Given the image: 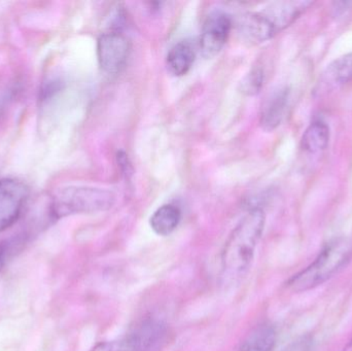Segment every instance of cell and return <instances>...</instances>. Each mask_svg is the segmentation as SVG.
<instances>
[{"label":"cell","mask_w":352,"mask_h":351,"mask_svg":"<svg viewBox=\"0 0 352 351\" xmlns=\"http://www.w3.org/2000/svg\"><path fill=\"white\" fill-rule=\"evenodd\" d=\"M180 218L182 212L179 208L173 204H165L154 212L150 224L156 234L168 236L177 228Z\"/></svg>","instance_id":"cell-11"},{"label":"cell","mask_w":352,"mask_h":351,"mask_svg":"<svg viewBox=\"0 0 352 351\" xmlns=\"http://www.w3.org/2000/svg\"><path fill=\"white\" fill-rule=\"evenodd\" d=\"M231 26V20L223 12H214L207 16L200 36V51L203 57L211 59L223 49Z\"/></svg>","instance_id":"cell-8"},{"label":"cell","mask_w":352,"mask_h":351,"mask_svg":"<svg viewBox=\"0 0 352 351\" xmlns=\"http://www.w3.org/2000/svg\"><path fill=\"white\" fill-rule=\"evenodd\" d=\"M164 335L165 326L161 321L146 319L122 339L100 342L90 351H153Z\"/></svg>","instance_id":"cell-5"},{"label":"cell","mask_w":352,"mask_h":351,"mask_svg":"<svg viewBox=\"0 0 352 351\" xmlns=\"http://www.w3.org/2000/svg\"><path fill=\"white\" fill-rule=\"evenodd\" d=\"M344 351H352V340L351 343H349V346H347V348H345Z\"/></svg>","instance_id":"cell-20"},{"label":"cell","mask_w":352,"mask_h":351,"mask_svg":"<svg viewBox=\"0 0 352 351\" xmlns=\"http://www.w3.org/2000/svg\"><path fill=\"white\" fill-rule=\"evenodd\" d=\"M6 99H8V97L6 96H0V113H1L2 109H4Z\"/></svg>","instance_id":"cell-19"},{"label":"cell","mask_w":352,"mask_h":351,"mask_svg":"<svg viewBox=\"0 0 352 351\" xmlns=\"http://www.w3.org/2000/svg\"><path fill=\"white\" fill-rule=\"evenodd\" d=\"M265 220L264 212L254 208L232 231L221 253V278L223 284H237L250 271Z\"/></svg>","instance_id":"cell-1"},{"label":"cell","mask_w":352,"mask_h":351,"mask_svg":"<svg viewBox=\"0 0 352 351\" xmlns=\"http://www.w3.org/2000/svg\"><path fill=\"white\" fill-rule=\"evenodd\" d=\"M116 196L107 190L90 187H69L60 190L52 201L55 218L74 214L104 212L113 207Z\"/></svg>","instance_id":"cell-4"},{"label":"cell","mask_w":352,"mask_h":351,"mask_svg":"<svg viewBox=\"0 0 352 351\" xmlns=\"http://www.w3.org/2000/svg\"><path fill=\"white\" fill-rule=\"evenodd\" d=\"M130 41L120 32L101 35L97 43L99 65L109 74H117L123 70L130 55Z\"/></svg>","instance_id":"cell-6"},{"label":"cell","mask_w":352,"mask_h":351,"mask_svg":"<svg viewBox=\"0 0 352 351\" xmlns=\"http://www.w3.org/2000/svg\"><path fill=\"white\" fill-rule=\"evenodd\" d=\"M19 239H8V240L0 242V271L3 269L8 260L12 257L14 251L18 249Z\"/></svg>","instance_id":"cell-16"},{"label":"cell","mask_w":352,"mask_h":351,"mask_svg":"<svg viewBox=\"0 0 352 351\" xmlns=\"http://www.w3.org/2000/svg\"><path fill=\"white\" fill-rule=\"evenodd\" d=\"M195 57L196 54L192 45L188 41H180L173 45L167 54V69L173 76H184L192 68Z\"/></svg>","instance_id":"cell-10"},{"label":"cell","mask_w":352,"mask_h":351,"mask_svg":"<svg viewBox=\"0 0 352 351\" xmlns=\"http://www.w3.org/2000/svg\"><path fill=\"white\" fill-rule=\"evenodd\" d=\"M329 76L339 84L352 82V53L335 60L329 67Z\"/></svg>","instance_id":"cell-14"},{"label":"cell","mask_w":352,"mask_h":351,"mask_svg":"<svg viewBox=\"0 0 352 351\" xmlns=\"http://www.w3.org/2000/svg\"><path fill=\"white\" fill-rule=\"evenodd\" d=\"M28 198V188L18 179L0 181V232L14 224L20 218Z\"/></svg>","instance_id":"cell-7"},{"label":"cell","mask_w":352,"mask_h":351,"mask_svg":"<svg viewBox=\"0 0 352 351\" xmlns=\"http://www.w3.org/2000/svg\"><path fill=\"white\" fill-rule=\"evenodd\" d=\"M330 142V128L324 122H314L304 132L301 146L310 154L322 152Z\"/></svg>","instance_id":"cell-12"},{"label":"cell","mask_w":352,"mask_h":351,"mask_svg":"<svg viewBox=\"0 0 352 351\" xmlns=\"http://www.w3.org/2000/svg\"><path fill=\"white\" fill-rule=\"evenodd\" d=\"M118 162H119L120 166L123 168L125 174L131 172V165H130L129 160H128L127 156L124 152H120L118 154Z\"/></svg>","instance_id":"cell-18"},{"label":"cell","mask_w":352,"mask_h":351,"mask_svg":"<svg viewBox=\"0 0 352 351\" xmlns=\"http://www.w3.org/2000/svg\"><path fill=\"white\" fill-rule=\"evenodd\" d=\"M310 1H277L248 14L240 29L246 41L261 43L293 24L310 5Z\"/></svg>","instance_id":"cell-2"},{"label":"cell","mask_w":352,"mask_h":351,"mask_svg":"<svg viewBox=\"0 0 352 351\" xmlns=\"http://www.w3.org/2000/svg\"><path fill=\"white\" fill-rule=\"evenodd\" d=\"M352 247L346 240H335L327 245L305 269L289 278V290L303 293L314 290L328 282L351 260Z\"/></svg>","instance_id":"cell-3"},{"label":"cell","mask_w":352,"mask_h":351,"mask_svg":"<svg viewBox=\"0 0 352 351\" xmlns=\"http://www.w3.org/2000/svg\"><path fill=\"white\" fill-rule=\"evenodd\" d=\"M276 343V331L270 325L254 330L238 351H272Z\"/></svg>","instance_id":"cell-13"},{"label":"cell","mask_w":352,"mask_h":351,"mask_svg":"<svg viewBox=\"0 0 352 351\" xmlns=\"http://www.w3.org/2000/svg\"><path fill=\"white\" fill-rule=\"evenodd\" d=\"M265 73L261 66H254L246 74L241 82V92L248 96H254L260 92L264 84Z\"/></svg>","instance_id":"cell-15"},{"label":"cell","mask_w":352,"mask_h":351,"mask_svg":"<svg viewBox=\"0 0 352 351\" xmlns=\"http://www.w3.org/2000/svg\"><path fill=\"white\" fill-rule=\"evenodd\" d=\"M314 340L311 335H303L291 342L281 351H314Z\"/></svg>","instance_id":"cell-17"},{"label":"cell","mask_w":352,"mask_h":351,"mask_svg":"<svg viewBox=\"0 0 352 351\" xmlns=\"http://www.w3.org/2000/svg\"><path fill=\"white\" fill-rule=\"evenodd\" d=\"M289 98V91L285 88L273 93L265 101L260 121L263 129L273 131L280 125L287 111Z\"/></svg>","instance_id":"cell-9"}]
</instances>
